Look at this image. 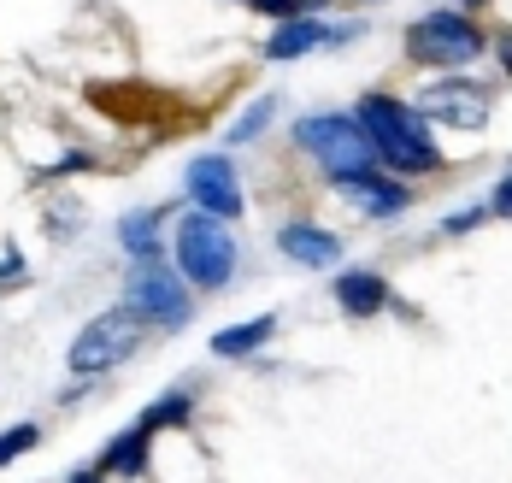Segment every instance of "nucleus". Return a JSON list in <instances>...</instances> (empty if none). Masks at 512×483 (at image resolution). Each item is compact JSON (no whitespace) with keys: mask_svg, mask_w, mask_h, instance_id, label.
<instances>
[{"mask_svg":"<svg viewBox=\"0 0 512 483\" xmlns=\"http://www.w3.org/2000/svg\"><path fill=\"white\" fill-rule=\"evenodd\" d=\"M124 307L148 330H189L201 301L189 295L183 271L171 260H124Z\"/></svg>","mask_w":512,"mask_h":483,"instance_id":"obj_6","label":"nucleus"},{"mask_svg":"<svg viewBox=\"0 0 512 483\" xmlns=\"http://www.w3.org/2000/svg\"><path fill=\"white\" fill-rule=\"evenodd\" d=\"M48 236H59V242H71L77 236V224H83V207H77V195H48Z\"/></svg>","mask_w":512,"mask_h":483,"instance_id":"obj_18","label":"nucleus"},{"mask_svg":"<svg viewBox=\"0 0 512 483\" xmlns=\"http://www.w3.org/2000/svg\"><path fill=\"white\" fill-rule=\"evenodd\" d=\"M177 207H130V213H118L112 224V236H118V254L124 260H165V224H171Z\"/></svg>","mask_w":512,"mask_h":483,"instance_id":"obj_13","label":"nucleus"},{"mask_svg":"<svg viewBox=\"0 0 512 483\" xmlns=\"http://www.w3.org/2000/svg\"><path fill=\"white\" fill-rule=\"evenodd\" d=\"M448 6H460V12H477V18H489L501 0H448Z\"/></svg>","mask_w":512,"mask_h":483,"instance_id":"obj_23","label":"nucleus"},{"mask_svg":"<svg viewBox=\"0 0 512 483\" xmlns=\"http://www.w3.org/2000/svg\"><path fill=\"white\" fill-rule=\"evenodd\" d=\"M330 301H336V313L342 319H383L389 307H395V283H389V271L377 266H336L330 271Z\"/></svg>","mask_w":512,"mask_h":483,"instance_id":"obj_10","label":"nucleus"},{"mask_svg":"<svg viewBox=\"0 0 512 483\" xmlns=\"http://www.w3.org/2000/svg\"><path fill=\"white\" fill-rule=\"evenodd\" d=\"M489 224V207L483 201H465L454 213H442V236H471V230H483Z\"/></svg>","mask_w":512,"mask_h":483,"instance_id":"obj_19","label":"nucleus"},{"mask_svg":"<svg viewBox=\"0 0 512 483\" xmlns=\"http://www.w3.org/2000/svg\"><path fill=\"white\" fill-rule=\"evenodd\" d=\"M183 195H189V207L224 218V224L248 218V183H242V165L230 148H206L183 165Z\"/></svg>","mask_w":512,"mask_h":483,"instance_id":"obj_8","label":"nucleus"},{"mask_svg":"<svg viewBox=\"0 0 512 483\" xmlns=\"http://www.w3.org/2000/svg\"><path fill=\"white\" fill-rule=\"evenodd\" d=\"M354 118H359V130H365V142L377 148V165H383V171L412 177V183L448 171V154H442V142H436V124L412 107L407 95H395V89H365L354 101Z\"/></svg>","mask_w":512,"mask_h":483,"instance_id":"obj_1","label":"nucleus"},{"mask_svg":"<svg viewBox=\"0 0 512 483\" xmlns=\"http://www.w3.org/2000/svg\"><path fill=\"white\" fill-rule=\"evenodd\" d=\"M142 342H148V324L118 301V307L95 313V319L71 336L65 366H71V377H106V372H118V366H130L142 354Z\"/></svg>","mask_w":512,"mask_h":483,"instance_id":"obj_7","label":"nucleus"},{"mask_svg":"<svg viewBox=\"0 0 512 483\" xmlns=\"http://www.w3.org/2000/svg\"><path fill=\"white\" fill-rule=\"evenodd\" d=\"M289 148H295V154H301V160H307L312 171L330 183V189L377 165V148L365 142V130H359L354 107H318V112H301V118L289 124Z\"/></svg>","mask_w":512,"mask_h":483,"instance_id":"obj_4","label":"nucleus"},{"mask_svg":"<svg viewBox=\"0 0 512 483\" xmlns=\"http://www.w3.org/2000/svg\"><path fill=\"white\" fill-rule=\"evenodd\" d=\"M354 6H383V0H354Z\"/></svg>","mask_w":512,"mask_h":483,"instance_id":"obj_24","label":"nucleus"},{"mask_svg":"<svg viewBox=\"0 0 512 483\" xmlns=\"http://www.w3.org/2000/svg\"><path fill=\"white\" fill-rule=\"evenodd\" d=\"M154 430H142L136 419L118 430L112 442H106V454H101V472L106 478H124V483H142L148 478V460H154Z\"/></svg>","mask_w":512,"mask_h":483,"instance_id":"obj_14","label":"nucleus"},{"mask_svg":"<svg viewBox=\"0 0 512 483\" xmlns=\"http://www.w3.org/2000/svg\"><path fill=\"white\" fill-rule=\"evenodd\" d=\"M277 112H283V95H271V89H265V95H254L248 107H242L236 118H230L224 142H230V148H254L259 136H265V130L277 124Z\"/></svg>","mask_w":512,"mask_h":483,"instance_id":"obj_16","label":"nucleus"},{"mask_svg":"<svg viewBox=\"0 0 512 483\" xmlns=\"http://www.w3.org/2000/svg\"><path fill=\"white\" fill-rule=\"evenodd\" d=\"M412 107L424 112L436 130H460V136H483L495 124V107H501V89L477 71H430L418 89L407 95Z\"/></svg>","mask_w":512,"mask_h":483,"instance_id":"obj_5","label":"nucleus"},{"mask_svg":"<svg viewBox=\"0 0 512 483\" xmlns=\"http://www.w3.org/2000/svg\"><path fill=\"white\" fill-rule=\"evenodd\" d=\"M489 59H495V71L512 83V24H495V36H489Z\"/></svg>","mask_w":512,"mask_h":483,"instance_id":"obj_21","label":"nucleus"},{"mask_svg":"<svg viewBox=\"0 0 512 483\" xmlns=\"http://www.w3.org/2000/svg\"><path fill=\"white\" fill-rule=\"evenodd\" d=\"M336 201L354 218H365V224H395V218H407L418 207V183L383 171V165H371V171H359L348 183H336Z\"/></svg>","mask_w":512,"mask_h":483,"instance_id":"obj_9","label":"nucleus"},{"mask_svg":"<svg viewBox=\"0 0 512 483\" xmlns=\"http://www.w3.org/2000/svg\"><path fill=\"white\" fill-rule=\"evenodd\" d=\"M65 483H112L101 466H77V472H65Z\"/></svg>","mask_w":512,"mask_h":483,"instance_id":"obj_22","label":"nucleus"},{"mask_svg":"<svg viewBox=\"0 0 512 483\" xmlns=\"http://www.w3.org/2000/svg\"><path fill=\"white\" fill-rule=\"evenodd\" d=\"M236 6H242V0H236Z\"/></svg>","mask_w":512,"mask_h":483,"instance_id":"obj_25","label":"nucleus"},{"mask_svg":"<svg viewBox=\"0 0 512 483\" xmlns=\"http://www.w3.org/2000/svg\"><path fill=\"white\" fill-rule=\"evenodd\" d=\"M259 54L271 65H295L307 54H330V18L324 12H301V18H277L259 42Z\"/></svg>","mask_w":512,"mask_h":483,"instance_id":"obj_12","label":"nucleus"},{"mask_svg":"<svg viewBox=\"0 0 512 483\" xmlns=\"http://www.w3.org/2000/svg\"><path fill=\"white\" fill-rule=\"evenodd\" d=\"M165 254H171V266L183 271V283H189V289H201V295H224V289L236 283V271H242L236 224L201 213V207H189V201L171 213Z\"/></svg>","mask_w":512,"mask_h":483,"instance_id":"obj_2","label":"nucleus"},{"mask_svg":"<svg viewBox=\"0 0 512 483\" xmlns=\"http://www.w3.org/2000/svg\"><path fill=\"white\" fill-rule=\"evenodd\" d=\"M489 36H495L489 18L460 12V6H430V12L407 18L401 59H407L412 71H424V77L430 71H477L489 59Z\"/></svg>","mask_w":512,"mask_h":483,"instance_id":"obj_3","label":"nucleus"},{"mask_svg":"<svg viewBox=\"0 0 512 483\" xmlns=\"http://www.w3.org/2000/svg\"><path fill=\"white\" fill-rule=\"evenodd\" d=\"M271 242H277V254H283L289 266H301V271H336L342 254H348L342 230H330V224H318V218H283Z\"/></svg>","mask_w":512,"mask_h":483,"instance_id":"obj_11","label":"nucleus"},{"mask_svg":"<svg viewBox=\"0 0 512 483\" xmlns=\"http://www.w3.org/2000/svg\"><path fill=\"white\" fill-rule=\"evenodd\" d=\"M271 336H277V313H259V319L224 324V330H218L206 348H212V360H254Z\"/></svg>","mask_w":512,"mask_h":483,"instance_id":"obj_15","label":"nucleus"},{"mask_svg":"<svg viewBox=\"0 0 512 483\" xmlns=\"http://www.w3.org/2000/svg\"><path fill=\"white\" fill-rule=\"evenodd\" d=\"M483 207H489V218H507L512 224V165L489 183V195H483Z\"/></svg>","mask_w":512,"mask_h":483,"instance_id":"obj_20","label":"nucleus"},{"mask_svg":"<svg viewBox=\"0 0 512 483\" xmlns=\"http://www.w3.org/2000/svg\"><path fill=\"white\" fill-rule=\"evenodd\" d=\"M36 442H42V425H36V419H18L12 430H0V472H6V466H18Z\"/></svg>","mask_w":512,"mask_h":483,"instance_id":"obj_17","label":"nucleus"}]
</instances>
